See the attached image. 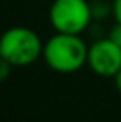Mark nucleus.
I'll return each instance as SVG.
<instances>
[{"mask_svg":"<svg viewBox=\"0 0 121 122\" xmlns=\"http://www.w3.org/2000/svg\"><path fill=\"white\" fill-rule=\"evenodd\" d=\"M88 46L79 34L56 33L44 43L42 57L56 73H76L87 63Z\"/></svg>","mask_w":121,"mask_h":122,"instance_id":"obj_1","label":"nucleus"},{"mask_svg":"<svg viewBox=\"0 0 121 122\" xmlns=\"http://www.w3.org/2000/svg\"><path fill=\"white\" fill-rule=\"evenodd\" d=\"M44 51V43L36 31L25 26H14L0 36V56L12 66L34 63Z\"/></svg>","mask_w":121,"mask_h":122,"instance_id":"obj_2","label":"nucleus"},{"mask_svg":"<svg viewBox=\"0 0 121 122\" xmlns=\"http://www.w3.org/2000/svg\"><path fill=\"white\" fill-rule=\"evenodd\" d=\"M48 19L56 33L81 34L90 26L93 15L87 0H55Z\"/></svg>","mask_w":121,"mask_h":122,"instance_id":"obj_3","label":"nucleus"},{"mask_svg":"<svg viewBox=\"0 0 121 122\" xmlns=\"http://www.w3.org/2000/svg\"><path fill=\"white\" fill-rule=\"evenodd\" d=\"M87 65L101 77H115L121 70V48L109 37L95 40L88 46Z\"/></svg>","mask_w":121,"mask_h":122,"instance_id":"obj_4","label":"nucleus"},{"mask_svg":"<svg viewBox=\"0 0 121 122\" xmlns=\"http://www.w3.org/2000/svg\"><path fill=\"white\" fill-rule=\"evenodd\" d=\"M90 8H92V15L96 20L106 19L109 14H112V5H109L104 0H95V2H92Z\"/></svg>","mask_w":121,"mask_h":122,"instance_id":"obj_5","label":"nucleus"},{"mask_svg":"<svg viewBox=\"0 0 121 122\" xmlns=\"http://www.w3.org/2000/svg\"><path fill=\"white\" fill-rule=\"evenodd\" d=\"M11 68H12L11 63L0 56V83L9 77V74H11Z\"/></svg>","mask_w":121,"mask_h":122,"instance_id":"obj_6","label":"nucleus"},{"mask_svg":"<svg viewBox=\"0 0 121 122\" xmlns=\"http://www.w3.org/2000/svg\"><path fill=\"white\" fill-rule=\"evenodd\" d=\"M109 37L112 42H115L116 45L121 48V25L120 23H115L112 28H110V33H109Z\"/></svg>","mask_w":121,"mask_h":122,"instance_id":"obj_7","label":"nucleus"},{"mask_svg":"<svg viewBox=\"0 0 121 122\" xmlns=\"http://www.w3.org/2000/svg\"><path fill=\"white\" fill-rule=\"evenodd\" d=\"M112 14L115 19V23L121 25V0H113L112 2Z\"/></svg>","mask_w":121,"mask_h":122,"instance_id":"obj_8","label":"nucleus"},{"mask_svg":"<svg viewBox=\"0 0 121 122\" xmlns=\"http://www.w3.org/2000/svg\"><path fill=\"white\" fill-rule=\"evenodd\" d=\"M115 86H116V90L121 93V70L118 71V74L115 76Z\"/></svg>","mask_w":121,"mask_h":122,"instance_id":"obj_9","label":"nucleus"}]
</instances>
